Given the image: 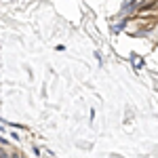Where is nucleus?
<instances>
[{
    "label": "nucleus",
    "instance_id": "f257e3e1",
    "mask_svg": "<svg viewBox=\"0 0 158 158\" xmlns=\"http://www.w3.org/2000/svg\"><path fill=\"white\" fill-rule=\"evenodd\" d=\"M2 158H6V152H2Z\"/></svg>",
    "mask_w": 158,
    "mask_h": 158
}]
</instances>
